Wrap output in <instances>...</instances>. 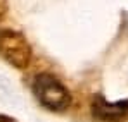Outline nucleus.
Returning a JSON list of instances; mask_svg holds the SVG:
<instances>
[{
	"label": "nucleus",
	"instance_id": "2",
	"mask_svg": "<svg viewBox=\"0 0 128 122\" xmlns=\"http://www.w3.org/2000/svg\"><path fill=\"white\" fill-rule=\"evenodd\" d=\"M0 55L18 69H26L31 62V46L21 33L0 29Z\"/></svg>",
	"mask_w": 128,
	"mask_h": 122
},
{
	"label": "nucleus",
	"instance_id": "3",
	"mask_svg": "<svg viewBox=\"0 0 128 122\" xmlns=\"http://www.w3.org/2000/svg\"><path fill=\"white\" fill-rule=\"evenodd\" d=\"M92 114L100 122H121L128 119V100L111 103L104 96L97 95L92 103Z\"/></svg>",
	"mask_w": 128,
	"mask_h": 122
},
{
	"label": "nucleus",
	"instance_id": "1",
	"mask_svg": "<svg viewBox=\"0 0 128 122\" xmlns=\"http://www.w3.org/2000/svg\"><path fill=\"white\" fill-rule=\"evenodd\" d=\"M33 93L43 107L54 112H64L71 105L69 91L62 86V82H59L50 74H38L35 78Z\"/></svg>",
	"mask_w": 128,
	"mask_h": 122
},
{
	"label": "nucleus",
	"instance_id": "5",
	"mask_svg": "<svg viewBox=\"0 0 128 122\" xmlns=\"http://www.w3.org/2000/svg\"><path fill=\"white\" fill-rule=\"evenodd\" d=\"M0 122H16V121L9 115H0Z\"/></svg>",
	"mask_w": 128,
	"mask_h": 122
},
{
	"label": "nucleus",
	"instance_id": "4",
	"mask_svg": "<svg viewBox=\"0 0 128 122\" xmlns=\"http://www.w3.org/2000/svg\"><path fill=\"white\" fill-rule=\"evenodd\" d=\"M7 14V0H0V19H4Z\"/></svg>",
	"mask_w": 128,
	"mask_h": 122
}]
</instances>
